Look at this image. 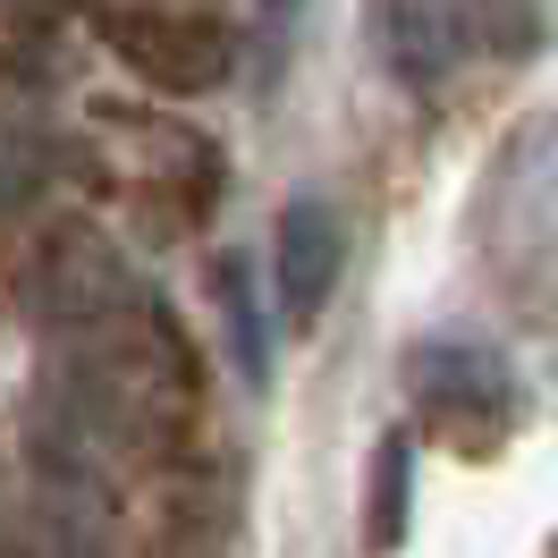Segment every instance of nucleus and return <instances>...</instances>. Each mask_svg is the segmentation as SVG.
Here are the masks:
<instances>
[{
  "label": "nucleus",
  "instance_id": "f257e3e1",
  "mask_svg": "<svg viewBox=\"0 0 558 558\" xmlns=\"http://www.w3.org/2000/svg\"><path fill=\"white\" fill-rule=\"evenodd\" d=\"M407 389H415L423 415L440 423V432H457V440L499 432L508 407H517L508 364H499L490 348H474V339H423V348L407 355Z\"/></svg>",
  "mask_w": 558,
  "mask_h": 558
},
{
  "label": "nucleus",
  "instance_id": "f03ea898",
  "mask_svg": "<svg viewBox=\"0 0 558 558\" xmlns=\"http://www.w3.org/2000/svg\"><path fill=\"white\" fill-rule=\"evenodd\" d=\"M110 51L144 76V85H161V94H204L229 76V35L195 17V9H119L102 26Z\"/></svg>",
  "mask_w": 558,
  "mask_h": 558
},
{
  "label": "nucleus",
  "instance_id": "7ed1b4c3",
  "mask_svg": "<svg viewBox=\"0 0 558 558\" xmlns=\"http://www.w3.org/2000/svg\"><path fill=\"white\" fill-rule=\"evenodd\" d=\"M271 288H279V314L296 322H322L330 305V288L348 271V229H339V211L322 204V195H296V204L279 211V238H271Z\"/></svg>",
  "mask_w": 558,
  "mask_h": 558
},
{
  "label": "nucleus",
  "instance_id": "20e7f679",
  "mask_svg": "<svg viewBox=\"0 0 558 558\" xmlns=\"http://www.w3.org/2000/svg\"><path fill=\"white\" fill-rule=\"evenodd\" d=\"M373 51L398 85H440L465 51V9L457 0H373Z\"/></svg>",
  "mask_w": 558,
  "mask_h": 558
},
{
  "label": "nucleus",
  "instance_id": "39448f33",
  "mask_svg": "<svg viewBox=\"0 0 558 558\" xmlns=\"http://www.w3.org/2000/svg\"><path fill=\"white\" fill-rule=\"evenodd\" d=\"M211 296H220V314H229V355H238V373L263 381V314H254V271H245V254H220V263H211Z\"/></svg>",
  "mask_w": 558,
  "mask_h": 558
},
{
  "label": "nucleus",
  "instance_id": "423d86ee",
  "mask_svg": "<svg viewBox=\"0 0 558 558\" xmlns=\"http://www.w3.org/2000/svg\"><path fill=\"white\" fill-rule=\"evenodd\" d=\"M407 465H415V440L389 432L373 457V550H398V533H407Z\"/></svg>",
  "mask_w": 558,
  "mask_h": 558
},
{
  "label": "nucleus",
  "instance_id": "0eeeda50",
  "mask_svg": "<svg viewBox=\"0 0 558 558\" xmlns=\"http://www.w3.org/2000/svg\"><path fill=\"white\" fill-rule=\"evenodd\" d=\"M465 26H474V35H490L508 60H524V51H533V35H542L533 0H474V9H465Z\"/></svg>",
  "mask_w": 558,
  "mask_h": 558
}]
</instances>
